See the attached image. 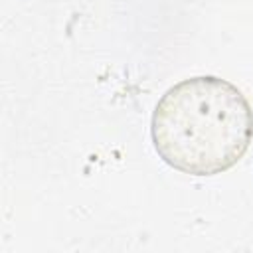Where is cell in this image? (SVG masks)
Here are the masks:
<instances>
[{"label":"cell","instance_id":"6da1fadb","mask_svg":"<svg viewBox=\"0 0 253 253\" xmlns=\"http://www.w3.org/2000/svg\"><path fill=\"white\" fill-rule=\"evenodd\" d=\"M156 154L190 176H215L235 166L253 138V111L233 83L196 75L166 89L152 111Z\"/></svg>","mask_w":253,"mask_h":253}]
</instances>
